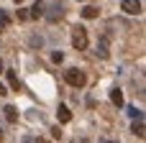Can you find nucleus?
I'll use <instances>...</instances> for the list:
<instances>
[{
    "mask_svg": "<svg viewBox=\"0 0 146 143\" xmlns=\"http://www.w3.org/2000/svg\"><path fill=\"white\" fill-rule=\"evenodd\" d=\"M3 113H5V118H8V120H10V123H15V120H18V110H15V107H13V105H8V107H5V110H3Z\"/></svg>",
    "mask_w": 146,
    "mask_h": 143,
    "instance_id": "9d476101",
    "label": "nucleus"
},
{
    "mask_svg": "<svg viewBox=\"0 0 146 143\" xmlns=\"http://www.w3.org/2000/svg\"><path fill=\"white\" fill-rule=\"evenodd\" d=\"M121 10H126L128 15H141L144 5H141L139 0H123V3H121Z\"/></svg>",
    "mask_w": 146,
    "mask_h": 143,
    "instance_id": "7ed1b4c3",
    "label": "nucleus"
},
{
    "mask_svg": "<svg viewBox=\"0 0 146 143\" xmlns=\"http://www.w3.org/2000/svg\"><path fill=\"white\" fill-rule=\"evenodd\" d=\"M98 143H121V141H115V138H108V136H103V138H100Z\"/></svg>",
    "mask_w": 146,
    "mask_h": 143,
    "instance_id": "2eb2a0df",
    "label": "nucleus"
},
{
    "mask_svg": "<svg viewBox=\"0 0 146 143\" xmlns=\"http://www.w3.org/2000/svg\"><path fill=\"white\" fill-rule=\"evenodd\" d=\"M59 120H62V123H69V120H72V110H69L67 105H59Z\"/></svg>",
    "mask_w": 146,
    "mask_h": 143,
    "instance_id": "0eeeda50",
    "label": "nucleus"
},
{
    "mask_svg": "<svg viewBox=\"0 0 146 143\" xmlns=\"http://www.w3.org/2000/svg\"><path fill=\"white\" fill-rule=\"evenodd\" d=\"M87 28H82V26H77L74 31H72V46L77 49V51H85L87 49Z\"/></svg>",
    "mask_w": 146,
    "mask_h": 143,
    "instance_id": "f257e3e1",
    "label": "nucleus"
},
{
    "mask_svg": "<svg viewBox=\"0 0 146 143\" xmlns=\"http://www.w3.org/2000/svg\"><path fill=\"white\" fill-rule=\"evenodd\" d=\"M110 100H113V105H118V107H121V105H123V92H121L118 87H115V90H110Z\"/></svg>",
    "mask_w": 146,
    "mask_h": 143,
    "instance_id": "1a4fd4ad",
    "label": "nucleus"
},
{
    "mask_svg": "<svg viewBox=\"0 0 146 143\" xmlns=\"http://www.w3.org/2000/svg\"><path fill=\"white\" fill-rule=\"evenodd\" d=\"M8 84H10V90H18V87H21V82H18L15 72H8Z\"/></svg>",
    "mask_w": 146,
    "mask_h": 143,
    "instance_id": "9b49d317",
    "label": "nucleus"
},
{
    "mask_svg": "<svg viewBox=\"0 0 146 143\" xmlns=\"http://www.w3.org/2000/svg\"><path fill=\"white\" fill-rule=\"evenodd\" d=\"M3 72H5V64H3V59H0V74H3Z\"/></svg>",
    "mask_w": 146,
    "mask_h": 143,
    "instance_id": "a211bd4d",
    "label": "nucleus"
},
{
    "mask_svg": "<svg viewBox=\"0 0 146 143\" xmlns=\"http://www.w3.org/2000/svg\"><path fill=\"white\" fill-rule=\"evenodd\" d=\"M108 41H110V36H103L100 43H98V51H95V54H98L100 59H108Z\"/></svg>",
    "mask_w": 146,
    "mask_h": 143,
    "instance_id": "39448f33",
    "label": "nucleus"
},
{
    "mask_svg": "<svg viewBox=\"0 0 146 143\" xmlns=\"http://www.w3.org/2000/svg\"><path fill=\"white\" fill-rule=\"evenodd\" d=\"M18 18L21 20H28V10H18Z\"/></svg>",
    "mask_w": 146,
    "mask_h": 143,
    "instance_id": "dca6fc26",
    "label": "nucleus"
},
{
    "mask_svg": "<svg viewBox=\"0 0 146 143\" xmlns=\"http://www.w3.org/2000/svg\"><path fill=\"white\" fill-rule=\"evenodd\" d=\"M15 3H23V0H15Z\"/></svg>",
    "mask_w": 146,
    "mask_h": 143,
    "instance_id": "412c9836",
    "label": "nucleus"
},
{
    "mask_svg": "<svg viewBox=\"0 0 146 143\" xmlns=\"http://www.w3.org/2000/svg\"><path fill=\"white\" fill-rule=\"evenodd\" d=\"M8 23H10V15H8L5 10H0V31H3V28H5Z\"/></svg>",
    "mask_w": 146,
    "mask_h": 143,
    "instance_id": "f8f14e48",
    "label": "nucleus"
},
{
    "mask_svg": "<svg viewBox=\"0 0 146 143\" xmlns=\"http://www.w3.org/2000/svg\"><path fill=\"white\" fill-rule=\"evenodd\" d=\"M64 79H67L72 87H85V82H87V77H85V72H82V69H67Z\"/></svg>",
    "mask_w": 146,
    "mask_h": 143,
    "instance_id": "f03ea898",
    "label": "nucleus"
},
{
    "mask_svg": "<svg viewBox=\"0 0 146 143\" xmlns=\"http://www.w3.org/2000/svg\"><path fill=\"white\" fill-rule=\"evenodd\" d=\"M51 59H54V61H56V64H59V61H62V59H64V56H62V51H54V54H51Z\"/></svg>",
    "mask_w": 146,
    "mask_h": 143,
    "instance_id": "4468645a",
    "label": "nucleus"
},
{
    "mask_svg": "<svg viewBox=\"0 0 146 143\" xmlns=\"http://www.w3.org/2000/svg\"><path fill=\"white\" fill-rule=\"evenodd\" d=\"M128 115H131L133 120H139V118H144V113H141L139 107H128Z\"/></svg>",
    "mask_w": 146,
    "mask_h": 143,
    "instance_id": "ddd939ff",
    "label": "nucleus"
},
{
    "mask_svg": "<svg viewBox=\"0 0 146 143\" xmlns=\"http://www.w3.org/2000/svg\"><path fill=\"white\" fill-rule=\"evenodd\" d=\"M28 18H33V20L44 18V0H36V3L28 8Z\"/></svg>",
    "mask_w": 146,
    "mask_h": 143,
    "instance_id": "20e7f679",
    "label": "nucleus"
},
{
    "mask_svg": "<svg viewBox=\"0 0 146 143\" xmlns=\"http://www.w3.org/2000/svg\"><path fill=\"white\" fill-rule=\"evenodd\" d=\"M0 141H3V130H0Z\"/></svg>",
    "mask_w": 146,
    "mask_h": 143,
    "instance_id": "aec40b11",
    "label": "nucleus"
},
{
    "mask_svg": "<svg viewBox=\"0 0 146 143\" xmlns=\"http://www.w3.org/2000/svg\"><path fill=\"white\" fill-rule=\"evenodd\" d=\"M0 95H8V87H5L3 82H0Z\"/></svg>",
    "mask_w": 146,
    "mask_h": 143,
    "instance_id": "f3484780",
    "label": "nucleus"
},
{
    "mask_svg": "<svg viewBox=\"0 0 146 143\" xmlns=\"http://www.w3.org/2000/svg\"><path fill=\"white\" fill-rule=\"evenodd\" d=\"M82 18H87V20H90V18H98V8H95V5H85V8H82Z\"/></svg>",
    "mask_w": 146,
    "mask_h": 143,
    "instance_id": "6e6552de",
    "label": "nucleus"
},
{
    "mask_svg": "<svg viewBox=\"0 0 146 143\" xmlns=\"http://www.w3.org/2000/svg\"><path fill=\"white\" fill-rule=\"evenodd\" d=\"M23 143H33V138H26V141H23Z\"/></svg>",
    "mask_w": 146,
    "mask_h": 143,
    "instance_id": "6ab92c4d",
    "label": "nucleus"
},
{
    "mask_svg": "<svg viewBox=\"0 0 146 143\" xmlns=\"http://www.w3.org/2000/svg\"><path fill=\"white\" fill-rule=\"evenodd\" d=\"M131 133H133V136H139V138H144V136H146V128H144V118L133 120V125H131Z\"/></svg>",
    "mask_w": 146,
    "mask_h": 143,
    "instance_id": "423d86ee",
    "label": "nucleus"
}]
</instances>
